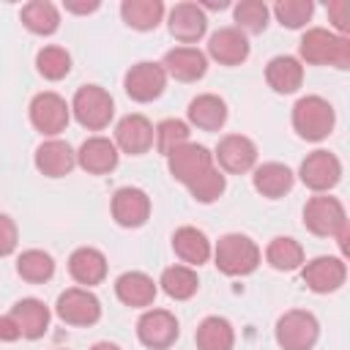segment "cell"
I'll use <instances>...</instances> for the list:
<instances>
[{
    "instance_id": "cell-36",
    "label": "cell",
    "mask_w": 350,
    "mask_h": 350,
    "mask_svg": "<svg viewBox=\"0 0 350 350\" xmlns=\"http://www.w3.org/2000/svg\"><path fill=\"white\" fill-rule=\"evenodd\" d=\"M36 66L46 79H63L71 71V57L63 46H44L36 57Z\"/></svg>"
},
{
    "instance_id": "cell-25",
    "label": "cell",
    "mask_w": 350,
    "mask_h": 350,
    "mask_svg": "<svg viewBox=\"0 0 350 350\" xmlns=\"http://www.w3.org/2000/svg\"><path fill=\"white\" fill-rule=\"evenodd\" d=\"M68 271L79 284H98L107 276V260L98 249L82 246L68 257Z\"/></svg>"
},
{
    "instance_id": "cell-20",
    "label": "cell",
    "mask_w": 350,
    "mask_h": 350,
    "mask_svg": "<svg viewBox=\"0 0 350 350\" xmlns=\"http://www.w3.org/2000/svg\"><path fill=\"white\" fill-rule=\"evenodd\" d=\"M74 161H77V156H74V150L68 148V142H63V139H46V142H41L38 150H36V167H38L44 175H49V178H63V175H68L71 167H74Z\"/></svg>"
},
{
    "instance_id": "cell-10",
    "label": "cell",
    "mask_w": 350,
    "mask_h": 350,
    "mask_svg": "<svg viewBox=\"0 0 350 350\" xmlns=\"http://www.w3.org/2000/svg\"><path fill=\"white\" fill-rule=\"evenodd\" d=\"M123 85H126V93L134 101H153V98L161 96V90L167 85V74H164V68L159 63H148L145 60V63H137V66L129 68Z\"/></svg>"
},
{
    "instance_id": "cell-28",
    "label": "cell",
    "mask_w": 350,
    "mask_h": 350,
    "mask_svg": "<svg viewBox=\"0 0 350 350\" xmlns=\"http://www.w3.org/2000/svg\"><path fill=\"white\" fill-rule=\"evenodd\" d=\"M290 186H293V172H290V167H284L279 161H268V164H260L254 170V189L262 197L276 200V197L287 194Z\"/></svg>"
},
{
    "instance_id": "cell-40",
    "label": "cell",
    "mask_w": 350,
    "mask_h": 350,
    "mask_svg": "<svg viewBox=\"0 0 350 350\" xmlns=\"http://www.w3.org/2000/svg\"><path fill=\"white\" fill-rule=\"evenodd\" d=\"M14 249H16V224L5 213H0V257L11 254Z\"/></svg>"
},
{
    "instance_id": "cell-23",
    "label": "cell",
    "mask_w": 350,
    "mask_h": 350,
    "mask_svg": "<svg viewBox=\"0 0 350 350\" xmlns=\"http://www.w3.org/2000/svg\"><path fill=\"white\" fill-rule=\"evenodd\" d=\"M115 293L126 306H150L156 298V284L142 271H129L115 282Z\"/></svg>"
},
{
    "instance_id": "cell-5",
    "label": "cell",
    "mask_w": 350,
    "mask_h": 350,
    "mask_svg": "<svg viewBox=\"0 0 350 350\" xmlns=\"http://www.w3.org/2000/svg\"><path fill=\"white\" fill-rule=\"evenodd\" d=\"M71 109H74L77 120H79L85 129H93V131L109 126V120H112V115H115L112 96H109L104 88H98V85H85V88H79L77 96H74Z\"/></svg>"
},
{
    "instance_id": "cell-41",
    "label": "cell",
    "mask_w": 350,
    "mask_h": 350,
    "mask_svg": "<svg viewBox=\"0 0 350 350\" xmlns=\"http://www.w3.org/2000/svg\"><path fill=\"white\" fill-rule=\"evenodd\" d=\"M328 16H331V22H334L336 30H342V33L350 30V5L345 0H334L328 5Z\"/></svg>"
},
{
    "instance_id": "cell-19",
    "label": "cell",
    "mask_w": 350,
    "mask_h": 350,
    "mask_svg": "<svg viewBox=\"0 0 350 350\" xmlns=\"http://www.w3.org/2000/svg\"><path fill=\"white\" fill-rule=\"evenodd\" d=\"M77 161H79L82 170H88L93 175H104V172L115 170V164H118V148L107 137H90V139L82 142V148L77 153Z\"/></svg>"
},
{
    "instance_id": "cell-13",
    "label": "cell",
    "mask_w": 350,
    "mask_h": 350,
    "mask_svg": "<svg viewBox=\"0 0 350 350\" xmlns=\"http://www.w3.org/2000/svg\"><path fill=\"white\" fill-rule=\"evenodd\" d=\"M112 216L120 227H139L150 216V200L142 189L123 186L112 197Z\"/></svg>"
},
{
    "instance_id": "cell-35",
    "label": "cell",
    "mask_w": 350,
    "mask_h": 350,
    "mask_svg": "<svg viewBox=\"0 0 350 350\" xmlns=\"http://www.w3.org/2000/svg\"><path fill=\"white\" fill-rule=\"evenodd\" d=\"M153 137H156V148H159V153L170 156L175 148H180V145L189 142V126H186L183 120L170 118V120H161V123L156 126Z\"/></svg>"
},
{
    "instance_id": "cell-34",
    "label": "cell",
    "mask_w": 350,
    "mask_h": 350,
    "mask_svg": "<svg viewBox=\"0 0 350 350\" xmlns=\"http://www.w3.org/2000/svg\"><path fill=\"white\" fill-rule=\"evenodd\" d=\"M16 271H19V276L27 279V282H46V279H52V273H55V262H52V257H49L46 252H41V249H27V252L19 254Z\"/></svg>"
},
{
    "instance_id": "cell-24",
    "label": "cell",
    "mask_w": 350,
    "mask_h": 350,
    "mask_svg": "<svg viewBox=\"0 0 350 350\" xmlns=\"http://www.w3.org/2000/svg\"><path fill=\"white\" fill-rule=\"evenodd\" d=\"M172 249H175V254H178L183 262H189V265H202V262L211 257V241H208L205 232L197 230V227H180V230H175V235H172Z\"/></svg>"
},
{
    "instance_id": "cell-42",
    "label": "cell",
    "mask_w": 350,
    "mask_h": 350,
    "mask_svg": "<svg viewBox=\"0 0 350 350\" xmlns=\"http://www.w3.org/2000/svg\"><path fill=\"white\" fill-rule=\"evenodd\" d=\"M22 334H19V328H16V323L11 320V314L8 317H0V339L3 342H14V339H19Z\"/></svg>"
},
{
    "instance_id": "cell-11",
    "label": "cell",
    "mask_w": 350,
    "mask_h": 350,
    "mask_svg": "<svg viewBox=\"0 0 350 350\" xmlns=\"http://www.w3.org/2000/svg\"><path fill=\"white\" fill-rule=\"evenodd\" d=\"M342 178V164L334 153L328 150H314L304 159L301 164V180L312 189V191H325L334 189Z\"/></svg>"
},
{
    "instance_id": "cell-12",
    "label": "cell",
    "mask_w": 350,
    "mask_h": 350,
    "mask_svg": "<svg viewBox=\"0 0 350 350\" xmlns=\"http://www.w3.org/2000/svg\"><path fill=\"white\" fill-rule=\"evenodd\" d=\"M167 161H170V172H172V178L180 180V183H186V186H189L197 175H202L205 170L213 167V164H211V153H208V148L194 145V142H186V145L175 148V150L167 156Z\"/></svg>"
},
{
    "instance_id": "cell-6",
    "label": "cell",
    "mask_w": 350,
    "mask_h": 350,
    "mask_svg": "<svg viewBox=\"0 0 350 350\" xmlns=\"http://www.w3.org/2000/svg\"><path fill=\"white\" fill-rule=\"evenodd\" d=\"M317 334H320V325L314 314L301 312V309L282 314L276 323V342L284 350H312L317 342Z\"/></svg>"
},
{
    "instance_id": "cell-32",
    "label": "cell",
    "mask_w": 350,
    "mask_h": 350,
    "mask_svg": "<svg viewBox=\"0 0 350 350\" xmlns=\"http://www.w3.org/2000/svg\"><path fill=\"white\" fill-rule=\"evenodd\" d=\"M161 290L170 295V298H175V301H186V298H191L194 293H197V287H200V282H197V273L191 271V268H186V265H172V268H167L164 273H161Z\"/></svg>"
},
{
    "instance_id": "cell-26",
    "label": "cell",
    "mask_w": 350,
    "mask_h": 350,
    "mask_svg": "<svg viewBox=\"0 0 350 350\" xmlns=\"http://www.w3.org/2000/svg\"><path fill=\"white\" fill-rule=\"evenodd\" d=\"M265 79L268 85L276 90V93H293L301 88V79H304V66L290 57V55H279L268 63L265 68Z\"/></svg>"
},
{
    "instance_id": "cell-2",
    "label": "cell",
    "mask_w": 350,
    "mask_h": 350,
    "mask_svg": "<svg viewBox=\"0 0 350 350\" xmlns=\"http://www.w3.org/2000/svg\"><path fill=\"white\" fill-rule=\"evenodd\" d=\"M301 57L314 66L331 63L336 68H350V41L323 27H312L301 38Z\"/></svg>"
},
{
    "instance_id": "cell-7",
    "label": "cell",
    "mask_w": 350,
    "mask_h": 350,
    "mask_svg": "<svg viewBox=\"0 0 350 350\" xmlns=\"http://www.w3.org/2000/svg\"><path fill=\"white\" fill-rule=\"evenodd\" d=\"M55 312L68 325H93L101 317V304L93 293H88L82 287H71V290L60 293Z\"/></svg>"
},
{
    "instance_id": "cell-30",
    "label": "cell",
    "mask_w": 350,
    "mask_h": 350,
    "mask_svg": "<svg viewBox=\"0 0 350 350\" xmlns=\"http://www.w3.org/2000/svg\"><path fill=\"white\" fill-rule=\"evenodd\" d=\"M200 350H232L235 334L224 317H205L194 334Z\"/></svg>"
},
{
    "instance_id": "cell-18",
    "label": "cell",
    "mask_w": 350,
    "mask_h": 350,
    "mask_svg": "<svg viewBox=\"0 0 350 350\" xmlns=\"http://www.w3.org/2000/svg\"><path fill=\"white\" fill-rule=\"evenodd\" d=\"M208 52H211L213 60H219L224 66H238L249 55V41L238 27H221L211 36Z\"/></svg>"
},
{
    "instance_id": "cell-27",
    "label": "cell",
    "mask_w": 350,
    "mask_h": 350,
    "mask_svg": "<svg viewBox=\"0 0 350 350\" xmlns=\"http://www.w3.org/2000/svg\"><path fill=\"white\" fill-rule=\"evenodd\" d=\"M189 120L197 126V129H205V131H216L224 126L227 120V107L219 96L213 93H202L197 96L191 104H189Z\"/></svg>"
},
{
    "instance_id": "cell-39",
    "label": "cell",
    "mask_w": 350,
    "mask_h": 350,
    "mask_svg": "<svg viewBox=\"0 0 350 350\" xmlns=\"http://www.w3.org/2000/svg\"><path fill=\"white\" fill-rule=\"evenodd\" d=\"M273 14L276 19L284 25V27H304L312 16V3L309 0H279L273 5Z\"/></svg>"
},
{
    "instance_id": "cell-38",
    "label": "cell",
    "mask_w": 350,
    "mask_h": 350,
    "mask_svg": "<svg viewBox=\"0 0 350 350\" xmlns=\"http://www.w3.org/2000/svg\"><path fill=\"white\" fill-rule=\"evenodd\" d=\"M235 22L249 33H262L268 25V5L260 0H243L235 5Z\"/></svg>"
},
{
    "instance_id": "cell-9",
    "label": "cell",
    "mask_w": 350,
    "mask_h": 350,
    "mask_svg": "<svg viewBox=\"0 0 350 350\" xmlns=\"http://www.w3.org/2000/svg\"><path fill=\"white\" fill-rule=\"evenodd\" d=\"M30 120L41 134L55 137L68 126V104L57 93H38L30 101Z\"/></svg>"
},
{
    "instance_id": "cell-8",
    "label": "cell",
    "mask_w": 350,
    "mask_h": 350,
    "mask_svg": "<svg viewBox=\"0 0 350 350\" xmlns=\"http://www.w3.org/2000/svg\"><path fill=\"white\" fill-rule=\"evenodd\" d=\"M137 336L150 350H167L178 339V320L167 309H150L139 317Z\"/></svg>"
},
{
    "instance_id": "cell-21",
    "label": "cell",
    "mask_w": 350,
    "mask_h": 350,
    "mask_svg": "<svg viewBox=\"0 0 350 350\" xmlns=\"http://www.w3.org/2000/svg\"><path fill=\"white\" fill-rule=\"evenodd\" d=\"M11 320L16 323V328H19L22 336L38 339V336H44V331L49 328V309H46L38 298H22V301L14 304Z\"/></svg>"
},
{
    "instance_id": "cell-22",
    "label": "cell",
    "mask_w": 350,
    "mask_h": 350,
    "mask_svg": "<svg viewBox=\"0 0 350 350\" xmlns=\"http://www.w3.org/2000/svg\"><path fill=\"white\" fill-rule=\"evenodd\" d=\"M208 27V19L202 14L200 5L194 3H178L172 11H170V33L178 38V41H197Z\"/></svg>"
},
{
    "instance_id": "cell-1",
    "label": "cell",
    "mask_w": 350,
    "mask_h": 350,
    "mask_svg": "<svg viewBox=\"0 0 350 350\" xmlns=\"http://www.w3.org/2000/svg\"><path fill=\"white\" fill-rule=\"evenodd\" d=\"M304 224L314 235H336L342 252H347V216L336 197L317 194L304 208Z\"/></svg>"
},
{
    "instance_id": "cell-4",
    "label": "cell",
    "mask_w": 350,
    "mask_h": 350,
    "mask_svg": "<svg viewBox=\"0 0 350 350\" xmlns=\"http://www.w3.org/2000/svg\"><path fill=\"white\" fill-rule=\"evenodd\" d=\"M293 126L304 139H325L334 129V107L320 96H304L293 107Z\"/></svg>"
},
{
    "instance_id": "cell-29",
    "label": "cell",
    "mask_w": 350,
    "mask_h": 350,
    "mask_svg": "<svg viewBox=\"0 0 350 350\" xmlns=\"http://www.w3.org/2000/svg\"><path fill=\"white\" fill-rule=\"evenodd\" d=\"M123 22L134 30H153L161 16H164V3L161 0H126L120 5Z\"/></svg>"
},
{
    "instance_id": "cell-33",
    "label": "cell",
    "mask_w": 350,
    "mask_h": 350,
    "mask_svg": "<svg viewBox=\"0 0 350 350\" xmlns=\"http://www.w3.org/2000/svg\"><path fill=\"white\" fill-rule=\"evenodd\" d=\"M265 257L276 271H295L304 262V249L293 238H273L265 249Z\"/></svg>"
},
{
    "instance_id": "cell-3",
    "label": "cell",
    "mask_w": 350,
    "mask_h": 350,
    "mask_svg": "<svg viewBox=\"0 0 350 350\" xmlns=\"http://www.w3.org/2000/svg\"><path fill=\"white\" fill-rule=\"evenodd\" d=\"M216 265L221 273L227 276H243V273H252L260 262V249L252 238L241 235V232H230V235H221L219 243H216Z\"/></svg>"
},
{
    "instance_id": "cell-37",
    "label": "cell",
    "mask_w": 350,
    "mask_h": 350,
    "mask_svg": "<svg viewBox=\"0 0 350 350\" xmlns=\"http://www.w3.org/2000/svg\"><path fill=\"white\" fill-rule=\"evenodd\" d=\"M189 191H191V197H194L197 202H213V200H219L221 191H224V175H221L216 167H211V170H205L202 175H197V178L189 183Z\"/></svg>"
},
{
    "instance_id": "cell-31",
    "label": "cell",
    "mask_w": 350,
    "mask_h": 350,
    "mask_svg": "<svg viewBox=\"0 0 350 350\" xmlns=\"http://www.w3.org/2000/svg\"><path fill=\"white\" fill-rule=\"evenodd\" d=\"M22 25H25L27 30L38 33V36H49V33L57 30L60 14H57V8H55L52 3H46V0H33V3H27V5L22 8Z\"/></svg>"
},
{
    "instance_id": "cell-15",
    "label": "cell",
    "mask_w": 350,
    "mask_h": 350,
    "mask_svg": "<svg viewBox=\"0 0 350 350\" xmlns=\"http://www.w3.org/2000/svg\"><path fill=\"white\" fill-rule=\"evenodd\" d=\"M115 145L131 156L145 153L153 145V126L142 115H126L115 129Z\"/></svg>"
},
{
    "instance_id": "cell-16",
    "label": "cell",
    "mask_w": 350,
    "mask_h": 350,
    "mask_svg": "<svg viewBox=\"0 0 350 350\" xmlns=\"http://www.w3.org/2000/svg\"><path fill=\"white\" fill-rule=\"evenodd\" d=\"M161 68H164V74L180 79V82H194V79H200L205 74L208 60L194 46H175V49H170L164 55V66Z\"/></svg>"
},
{
    "instance_id": "cell-14",
    "label": "cell",
    "mask_w": 350,
    "mask_h": 350,
    "mask_svg": "<svg viewBox=\"0 0 350 350\" xmlns=\"http://www.w3.org/2000/svg\"><path fill=\"white\" fill-rule=\"evenodd\" d=\"M347 268L339 257H314L304 268V282L314 293H334L345 284Z\"/></svg>"
},
{
    "instance_id": "cell-44",
    "label": "cell",
    "mask_w": 350,
    "mask_h": 350,
    "mask_svg": "<svg viewBox=\"0 0 350 350\" xmlns=\"http://www.w3.org/2000/svg\"><path fill=\"white\" fill-rule=\"evenodd\" d=\"M90 350H120L118 345H112V342H98V345H93Z\"/></svg>"
},
{
    "instance_id": "cell-43",
    "label": "cell",
    "mask_w": 350,
    "mask_h": 350,
    "mask_svg": "<svg viewBox=\"0 0 350 350\" xmlns=\"http://www.w3.org/2000/svg\"><path fill=\"white\" fill-rule=\"evenodd\" d=\"M66 8L68 11H74V14H90V11H96L98 8V3L93 0V3H74V0H68L66 3Z\"/></svg>"
},
{
    "instance_id": "cell-17",
    "label": "cell",
    "mask_w": 350,
    "mask_h": 350,
    "mask_svg": "<svg viewBox=\"0 0 350 350\" xmlns=\"http://www.w3.org/2000/svg\"><path fill=\"white\" fill-rule=\"evenodd\" d=\"M216 159L219 164L227 170V172H246L254 167L257 161V148L249 137H241V134H230L219 142L216 148Z\"/></svg>"
}]
</instances>
